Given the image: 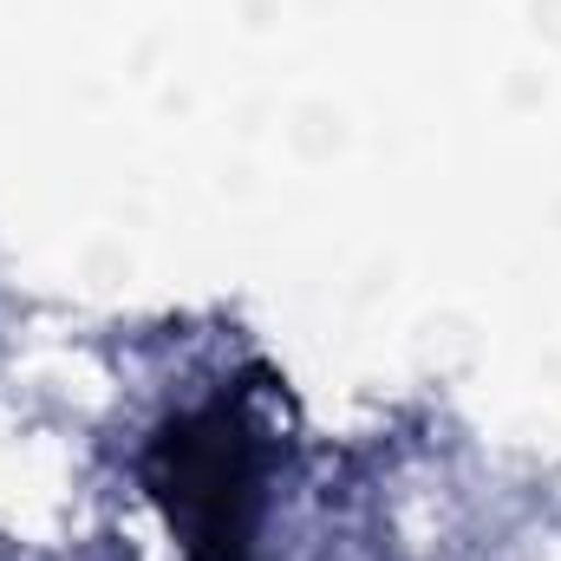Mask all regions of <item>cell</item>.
I'll list each match as a JSON object with an SVG mask.
<instances>
[{
  "label": "cell",
  "mask_w": 561,
  "mask_h": 561,
  "mask_svg": "<svg viewBox=\"0 0 561 561\" xmlns=\"http://www.w3.org/2000/svg\"><path fill=\"white\" fill-rule=\"evenodd\" d=\"M150 490L196 561H249L255 536V444L229 405L163 424L150 444Z\"/></svg>",
  "instance_id": "1"
}]
</instances>
